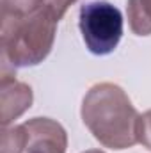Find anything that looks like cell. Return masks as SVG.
<instances>
[{
	"mask_svg": "<svg viewBox=\"0 0 151 153\" xmlns=\"http://www.w3.org/2000/svg\"><path fill=\"white\" fill-rule=\"evenodd\" d=\"M76 0H43L38 9L21 16L2 20L0 46L2 70L41 64L52 52L57 25Z\"/></svg>",
	"mask_w": 151,
	"mask_h": 153,
	"instance_id": "1",
	"label": "cell"
},
{
	"mask_svg": "<svg viewBox=\"0 0 151 153\" xmlns=\"http://www.w3.org/2000/svg\"><path fill=\"white\" fill-rule=\"evenodd\" d=\"M80 116L93 137L105 148L126 150L139 143V112L128 94L112 82L93 85L84 100Z\"/></svg>",
	"mask_w": 151,
	"mask_h": 153,
	"instance_id": "2",
	"label": "cell"
},
{
	"mask_svg": "<svg viewBox=\"0 0 151 153\" xmlns=\"http://www.w3.org/2000/svg\"><path fill=\"white\" fill-rule=\"evenodd\" d=\"M78 27L91 53L109 55L117 48L123 38V14L110 2H85L80 7Z\"/></svg>",
	"mask_w": 151,
	"mask_h": 153,
	"instance_id": "3",
	"label": "cell"
},
{
	"mask_svg": "<svg viewBox=\"0 0 151 153\" xmlns=\"http://www.w3.org/2000/svg\"><path fill=\"white\" fill-rule=\"evenodd\" d=\"M27 146L23 153H66L68 134L64 126L50 117H32L23 123Z\"/></svg>",
	"mask_w": 151,
	"mask_h": 153,
	"instance_id": "4",
	"label": "cell"
},
{
	"mask_svg": "<svg viewBox=\"0 0 151 153\" xmlns=\"http://www.w3.org/2000/svg\"><path fill=\"white\" fill-rule=\"evenodd\" d=\"M34 102V94L29 84L16 80L13 75H2L0 80V105L2 126H9L14 119L25 114Z\"/></svg>",
	"mask_w": 151,
	"mask_h": 153,
	"instance_id": "5",
	"label": "cell"
},
{
	"mask_svg": "<svg viewBox=\"0 0 151 153\" xmlns=\"http://www.w3.org/2000/svg\"><path fill=\"white\" fill-rule=\"evenodd\" d=\"M126 14L130 29L135 36L151 34V0H128Z\"/></svg>",
	"mask_w": 151,
	"mask_h": 153,
	"instance_id": "6",
	"label": "cell"
},
{
	"mask_svg": "<svg viewBox=\"0 0 151 153\" xmlns=\"http://www.w3.org/2000/svg\"><path fill=\"white\" fill-rule=\"evenodd\" d=\"M27 146V132L23 123L4 126L2 130V148L0 153H23Z\"/></svg>",
	"mask_w": 151,
	"mask_h": 153,
	"instance_id": "7",
	"label": "cell"
},
{
	"mask_svg": "<svg viewBox=\"0 0 151 153\" xmlns=\"http://www.w3.org/2000/svg\"><path fill=\"white\" fill-rule=\"evenodd\" d=\"M43 0H2V20L7 18H21L34 9H38Z\"/></svg>",
	"mask_w": 151,
	"mask_h": 153,
	"instance_id": "8",
	"label": "cell"
},
{
	"mask_svg": "<svg viewBox=\"0 0 151 153\" xmlns=\"http://www.w3.org/2000/svg\"><path fill=\"white\" fill-rule=\"evenodd\" d=\"M137 139L139 143L151 150V109L144 114L139 116V125H137Z\"/></svg>",
	"mask_w": 151,
	"mask_h": 153,
	"instance_id": "9",
	"label": "cell"
},
{
	"mask_svg": "<svg viewBox=\"0 0 151 153\" xmlns=\"http://www.w3.org/2000/svg\"><path fill=\"white\" fill-rule=\"evenodd\" d=\"M84 153H105V152H101V150H87V152H84Z\"/></svg>",
	"mask_w": 151,
	"mask_h": 153,
	"instance_id": "10",
	"label": "cell"
}]
</instances>
